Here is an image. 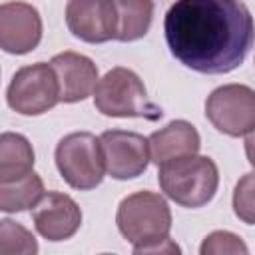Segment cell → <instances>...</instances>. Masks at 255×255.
Returning <instances> with one entry per match:
<instances>
[{
    "mask_svg": "<svg viewBox=\"0 0 255 255\" xmlns=\"http://www.w3.org/2000/svg\"><path fill=\"white\" fill-rule=\"evenodd\" d=\"M8 106L22 116H40L60 102V84L50 64L38 62L20 68L6 90Z\"/></svg>",
    "mask_w": 255,
    "mask_h": 255,
    "instance_id": "8992f818",
    "label": "cell"
},
{
    "mask_svg": "<svg viewBox=\"0 0 255 255\" xmlns=\"http://www.w3.org/2000/svg\"><path fill=\"white\" fill-rule=\"evenodd\" d=\"M56 165L64 181L80 191L94 189L106 173L100 137L90 131H72L56 145Z\"/></svg>",
    "mask_w": 255,
    "mask_h": 255,
    "instance_id": "5b68a950",
    "label": "cell"
},
{
    "mask_svg": "<svg viewBox=\"0 0 255 255\" xmlns=\"http://www.w3.org/2000/svg\"><path fill=\"white\" fill-rule=\"evenodd\" d=\"M68 30L88 44H104L116 40L118 12L114 0H68Z\"/></svg>",
    "mask_w": 255,
    "mask_h": 255,
    "instance_id": "9c48e42d",
    "label": "cell"
},
{
    "mask_svg": "<svg viewBox=\"0 0 255 255\" xmlns=\"http://www.w3.org/2000/svg\"><path fill=\"white\" fill-rule=\"evenodd\" d=\"M205 118L225 135H251L255 128V92L245 84L215 88L205 100Z\"/></svg>",
    "mask_w": 255,
    "mask_h": 255,
    "instance_id": "52a82bcc",
    "label": "cell"
},
{
    "mask_svg": "<svg viewBox=\"0 0 255 255\" xmlns=\"http://www.w3.org/2000/svg\"><path fill=\"white\" fill-rule=\"evenodd\" d=\"M116 223L133 245V253H173L179 247L169 239L171 211L155 191H135L122 199Z\"/></svg>",
    "mask_w": 255,
    "mask_h": 255,
    "instance_id": "7a4b0ae2",
    "label": "cell"
},
{
    "mask_svg": "<svg viewBox=\"0 0 255 255\" xmlns=\"http://www.w3.org/2000/svg\"><path fill=\"white\" fill-rule=\"evenodd\" d=\"M94 106L110 118H145L155 122L163 116L149 98L141 78L129 68H112L94 88Z\"/></svg>",
    "mask_w": 255,
    "mask_h": 255,
    "instance_id": "277c9868",
    "label": "cell"
},
{
    "mask_svg": "<svg viewBox=\"0 0 255 255\" xmlns=\"http://www.w3.org/2000/svg\"><path fill=\"white\" fill-rule=\"evenodd\" d=\"M147 145L149 159L155 165H161L165 161L197 153L201 147V137L193 124L185 120H173L165 128L153 131L147 137Z\"/></svg>",
    "mask_w": 255,
    "mask_h": 255,
    "instance_id": "4fadbf2b",
    "label": "cell"
},
{
    "mask_svg": "<svg viewBox=\"0 0 255 255\" xmlns=\"http://www.w3.org/2000/svg\"><path fill=\"white\" fill-rule=\"evenodd\" d=\"M34 147L26 135L4 131L0 133V181L10 183L26 177L34 169Z\"/></svg>",
    "mask_w": 255,
    "mask_h": 255,
    "instance_id": "5bb4252c",
    "label": "cell"
},
{
    "mask_svg": "<svg viewBox=\"0 0 255 255\" xmlns=\"http://www.w3.org/2000/svg\"><path fill=\"white\" fill-rule=\"evenodd\" d=\"M44 193V181L38 173H28L26 177L10 183L0 181V211L16 213L36 205Z\"/></svg>",
    "mask_w": 255,
    "mask_h": 255,
    "instance_id": "2e32d148",
    "label": "cell"
},
{
    "mask_svg": "<svg viewBox=\"0 0 255 255\" xmlns=\"http://www.w3.org/2000/svg\"><path fill=\"white\" fill-rule=\"evenodd\" d=\"M157 167L161 191L181 207H201L209 203L217 191L219 169L207 155H183Z\"/></svg>",
    "mask_w": 255,
    "mask_h": 255,
    "instance_id": "3957f363",
    "label": "cell"
},
{
    "mask_svg": "<svg viewBox=\"0 0 255 255\" xmlns=\"http://www.w3.org/2000/svg\"><path fill=\"white\" fill-rule=\"evenodd\" d=\"M118 12V32L116 40L133 42L147 34L153 18L151 0H114Z\"/></svg>",
    "mask_w": 255,
    "mask_h": 255,
    "instance_id": "9a60e30c",
    "label": "cell"
},
{
    "mask_svg": "<svg viewBox=\"0 0 255 255\" xmlns=\"http://www.w3.org/2000/svg\"><path fill=\"white\" fill-rule=\"evenodd\" d=\"M38 241L30 229L14 219H0V255H34Z\"/></svg>",
    "mask_w": 255,
    "mask_h": 255,
    "instance_id": "e0dca14e",
    "label": "cell"
},
{
    "mask_svg": "<svg viewBox=\"0 0 255 255\" xmlns=\"http://www.w3.org/2000/svg\"><path fill=\"white\" fill-rule=\"evenodd\" d=\"M60 84V102L76 104L86 100L98 84V66L84 54L62 52L50 60Z\"/></svg>",
    "mask_w": 255,
    "mask_h": 255,
    "instance_id": "7c38bea8",
    "label": "cell"
},
{
    "mask_svg": "<svg viewBox=\"0 0 255 255\" xmlns=\"http://www.w3.org/2000/svg\"><path fill=\"white\" fill-rule=\"evenodd\" d=\"M36 231L48 241L70 239L82 225V209L78 203L60 191L42 193L32 211Z\"/></svg>",
    "mask_w": 255,
    "mask_h": 255,
    "instance_id": "8fae6325",
    "label": "cell"
},
{
    "mask_svg": "<svg viewBox=\"0 0 255 255\" xmlns=\"http://www.w3.org/2000/svg\"><path fill=\"white\" fill-rule=\"evenodd\" d=\"M201 255H219V253H231V255H247L249 249L243 243V239L231 231H213L209 233L201 247H199Z\"/></svg>",
    "mask_w": 255,
    "mask_h": 255,
    "instance_id": "ac0fdd59",
    "label": "cell"
},
{
    "mask_svg": "<svg viewBox=\"0 0 255 255\" xmlns=\"http://www.w3.org/2000/svg\"><path fill=\"white\" fill-rule=\"evenodd\" d=\"M233 209L239 219H243L247 225L253 223V173H245L233 193Z\"/></svg>",
    "mask_w": 255,
    "mask_h": 255,
    "instance_id": "d6986e66",
    "label": "cell"
},
{
    "mask_svg": "<svg viewBox=\"0 0 255 255\" xmlns=\"http://www.w3.org/2000/svg\"><path fill=\"white\" fill-rule=\"evenodd\" d=\"M106 171L114 179H133L149 163L147 137L128 129H108L100 135Z\"/></svg>",
    "mask_w": 255,
    "mask_h": 255,
    "instance_id": "ba28073f",
    "label": "cell"
},
{
    "mask_svg": "<svg viewBox=\"0 0 255 255\" xmlns=\"http://www.w3.org/2000/svg\"><path fill=\"white\" fill-rule=\"evenodd\" d=\"M42 40L40 12L28 2L0 4V48L8 54H28Z\"/></svg>",
    "mask_w": 255,
    "mask_h": 255,
    "instance_id": "30bf717a",
    "label": "cell"
},
{
    "mask_svg": "<svg viewBox=\"0 0 255 255\" xmlns=\"http://www.w3.org/2000/svg\"><path fill=\"white\" fill-rule=\"evenodd\" d=\"M173 58L199 74L239 68L253 46V16L241 0H175L163 20Z\"/></svg>",
    "mask_w": 255,
    "mask_h": 255,
    "instance_id": "6da1fadb",
    "label": "cell"
}]
</instances>
